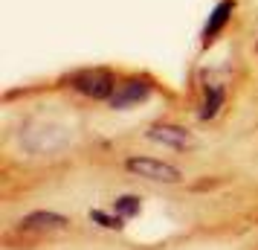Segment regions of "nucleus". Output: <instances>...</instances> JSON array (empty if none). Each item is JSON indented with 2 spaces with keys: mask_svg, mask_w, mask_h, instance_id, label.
Instances as JSON below:
<instances>
[{
  "mask_svg": "<svg viewBox=\"0 0 258 250\" xmlns=\"http://www.w3.org/2000/svg\"><path fill=\"white\" fill-rule=\"evenodd\" d=\"M125 166H128V172H134L145 180H154V183H180V178H183L177 166L154 160V157H131Z\"/></svg>",
  "mask_w": 258,
  "mask_h": 250,
  "instance_id": "obj_3",
  "label": "nucleus"
},
{
  "mask_svg": "<svg viewBox=\"0 0 258 250\" xmlns=\"http://www.w3.org/2000/svg\"><path fill=\"white\" fill-rule=\"evenodd\" d=\"M70 84L79 90V93L90 96V99H110V96H113V90H116L113 76H110L107 70H99V67H93V70H79V73H73Z\"/></svg>",
  "mask_w": 258,
  "mask_h": 250,
  "instance_id": "obj_2",
  "label": "nucleus"
},
{
  "mask_svg": "<svg viewBox=\"0 0 258 250\" xmlns=\"http://www.w3.org/2000/svg\"><path fill=\"white\" fill-rule=\"evenodd\" d=\"M113 213L122 215V218H134V215H140V198L137 195H122L113 201Z\"/></svg>",
  "mask_w": 258,
  "mask_h": 250,
  "instance_id": "obj_8",
  "label": "nucleus"
},
{
  "mask_svg": "<svg viewBox=\"0 0 258 250\" xmlns=\"http://www.w3.org/2000/svg\"><path fill=\"white\" fill-rule=\"evenodd\" d=\"M21 224L26 230H61V227H67V218L55 215V213H32V215H26Z\"/></svg>",
  "mask_w": 258,
  "mask_h": 250,
  "instance_id": "obj_7",
  "label": "nucleus"
},
{
  "mask_svg": "<svg viewBox=\"0 0 258 250\" xmlns=\"http://www.w3.org/2000/svg\"><path fill=\"white\" fill-rule=\"evenodd\" d=\"M145 137H148L151 143L168 145V148H177V152H186V148L195 145V137H191L186 128H180V125H168V122H163V125H151Z\"/></svg>",
  "mask_w": 258,
  "mask_h": 250,
  "instance_id": "obj_4",
  "label": "nucleus"
},
{
  "mask_svg": "<svg viewBox=\"0 0 258 250\" xmlns=\"http://www.w3.org/2000/svg\"><path fill=\"white\" fill-rule=\"evenodd\" d=\"M232 9H235V3L232 0H221L215 9H212L209 15V21H206V26H203V44L209 47L215 38L223 32V26L229 24V18H232Z\"/></svg>",
  "mask_w": 258,
  "mask_h": 250,
  "instance_id": "obj_6",
  "label": "nucleus"
},
{
  "mask_svg": "<svg viewBox=\"0 0 258 250\" xmlns=\"http://www.w3.org/2000/svg\"><path fill=\"white\" fill-rule=\"evenodd\" d=\"M151 96V84L148 82H140V79H128V82L116 84V90L110 96V108H116V111H125L131 105H140Z\"/></svg>",
  "mask_w": 258,
  "mask_h": 250,
  "instance_id": "obj_5",
  "label": "nucleus"
},
{
  "mask_svg": "<svg viewBox=\"0 0 258 250\" xmlns=\"http://www.w3.org/2000/svg\"><path fill=\"white\" fill-rule=\"evenodd\" d=\"M73 143V131L61 122L49 119H32L21 128V145L29 155H55Z\"/></svg>",
  "mask_w": 258,
  "mask_h": 250,
  "instance_id": "obj_1",
  "label": "nucleus"
},
{
  "mask_svg": "<svg viewBox=\"0 0 258 250\" xmlns=\"http://www.w3.org/2000/svg\"><path fill=\"white\" fill-rule=\"evenodd\" d=\"M221 105H223V90H221V87H215V90L206 96V105H203V114H200V117H203V119L215 117V114L221 111Z\"/></svg>",
  "mask_w": 258,
  "mask_h": 250,
  "instance_id": "obj_9",
  "label": "nucleus"
},
{
  "mask_svg": "<svg viewBox=\"0 0 258 250\" xmlns=\"http://www.w3.org/2000/svg\"><path fill=\"white\" fill-rule=\"evenodd\" d=\"M90 218H93L96 224H102V227H107V230H122V215H107V213H102V210H93L90 213Z\"/></svg>",
  "mask_w": 258,
  "mask_h": 250,
  "instance_id": "obj_10",
  "label": "nucleus"
}]
</instances>
